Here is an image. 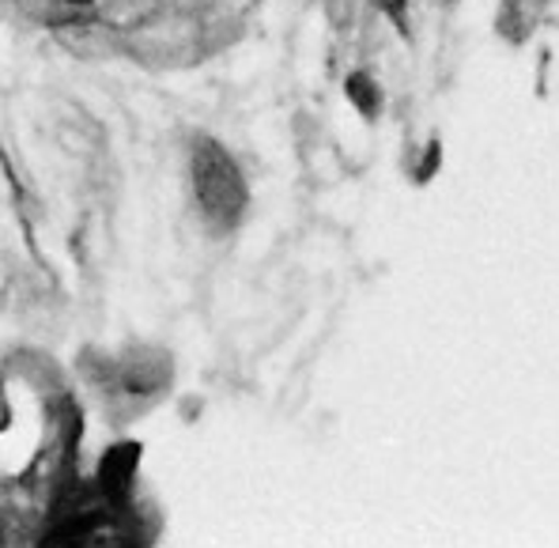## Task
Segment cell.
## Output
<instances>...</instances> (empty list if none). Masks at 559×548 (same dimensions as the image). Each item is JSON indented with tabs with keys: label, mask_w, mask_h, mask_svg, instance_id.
Listing matches in <instances>:
<instances>
[{
	"label": "cell",
	"mask_w": 559,
	"mask_h": 548,
	"mask_svg": "<svg viewBox=\"0 0 559 548\" xmlns=\"http://www.w3.org/2000/svg\"><path fill=\"white\" fill-rule=\"evenodd\" d=\"M193 186H197V198H201L204 212H209L216 224H235L242 216V204H246V186L242 175L231 163L219 144H201L193 155Z\"/></svg>",
	"instance_id": "1"
}]
</instances>
